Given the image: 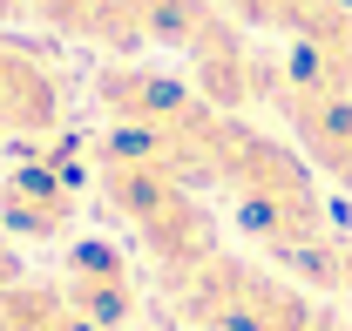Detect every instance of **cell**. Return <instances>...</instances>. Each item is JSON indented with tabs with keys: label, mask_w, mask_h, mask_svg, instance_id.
<instances>
[{
	"label": "cell",
	"mask_w": 352,
	"mask_h": 331,
	"mask_svg": "<svg viewBox=\"0 0 352 331\" xmlns=\"http://www.w3.org/2000/svg\"><path fill=\"white\" fill-rule=\"evenodd\" d=\"M318 331H352V318H339V311H332V318H325Z\"/></svg>",
	"instance_id": "11"
},
{
	"label": "cell",
	"mask_w": 352,
	"mask_h": 331,
	"mask_svg": "<svg viewBox=\"0 0 352 331\" xmlns=\"http://www.w3.org/2000/svg\"><path fill=\"white\" fill-rule=\"evenodd\" d=\"M14 14H28V0H0V21H14Z\"/></svg>",
	"instance_id": "10"
},
{
	"label": "cell",
	"mask_w": 352,
	"mask_h": 331,
	"mask_svg": "<svg viewBox=\"0 0 352 331\" xmlns=\"http://www.w3.org/2000/svg\"><path fill=\"white\" fill-rule=\"evenodd\" d=\"M61 297L82 311L88 325H102V331H122L135 318V304H142V290H135V271H129V257L116 244H75L68 250V271H61Z\"/></svg>",
	"instance_id": "5"
},
{
	"label": "cell",
	"mask_w": 352,
	"mask_h": 331,
	"mask_svg": "<svg viewBox=\"0 0 352 331\" xmlns=\"http://www.w3.org/2000/svg\"><path fill=\"white\" fill-rule=\"evenodd\" d=\"M271 102L285 109V122L298 135V156H305L311 169H325L339 190H352V95L298 88V82H285V68H278Z\"/></svg>",
	"instance_id": "3"
},
{
	"label": "cell",
	"mask_w": 352,
	"mask_h": 331,
	"mask_svg": "<svg viewBox=\"0 0 352 331\" xmlns=\"http://www.w3.org/2000/svg\"><path fill=\"white\" fill-rule=\"evenodd\" d=\"M163 284H170L176 311L197 331H318L332 318L305 284H292L278 271H258L244 257H223V250H210L204 264L176 271Z\"/></svg>",
	"instance_id": "1"
},
{
	"label": "cell",
	"mask_w": 352,
	"mask_h": 331,
	"mask_svg": "<svg viewBox=\"0 0 352 331\" xmlns=\"http://www.w3.org/2000/svg\"><path fill=\"white\" fill-rule=\"evenodd\" d=\"M28 7L41 14L54 34H68V41H95V47H116V54L142 47L129 0H28Z\"/></svg>",
	"instance_id": "6"
},
{
	"label": "cell",
	"mask_w": 352,
	"mask_h": 331,
	"mask_svg": "<svg viewBox=\"0 0 352 331\" xmlns=\"http://www.w3.org/2000/svg\"><path fill=\"white\" fill-rule=\"evenodd\" d=\"M61 68L47 61V47L0 34V135H47L61 122Z\"/></svg>",
	"instance_id": "4"
},
{
	"label": "cell",
	"mask_w": 352,
	"mask_h": 331,
	"mask_svg": "<svg viewBox=\"0 0 352 331\" xmlns=\"http://www.w3.org/2000/svg\"><path fill=\"white\" fill-rule=\"evenodd\" d=\"M75 216H82V183L54 163L47 149L0 176V223L14 237H41V244L47 237H68Z\"/></svg>",
	"instance_id": "2"
},
{
	"label": "cell",
	"mask_w": 352,
	"mask_h": 331,
	"mask_svg": "<svg viewBox=\"0 0 352 331\" xmlns=\"http://www.w3.org/2000/svg\"><path fill=\"white\" fill-rule=\"evenodd\" d=\"M237 27H264V34H285V41H305L311 27H325L346 0H217Z\"/></svg>",
	"instance_id": "7"
},
{
	"label": "cell",
	"mask_w": 352,
	"mask_h": 331,
	"mask_svg": "<svg viewBox=\"0 0 352 331\" xmlns=\"http://www.w3.org/2000/svg\"><path fill=\"white\" fill-rule=\"evenodd\" d=\"M7 284H21V257H14L7 237H0V290H7Z\"/></svg>",
	"instance_id": "8"
},
{
	"label": "cell",
	"mask_w": 352,
	"mask_h": 331,
	"mask_svg": "<svg viewBox=\"0 0 352 331\" xmlns=\"http://www.w3.org/2000/svg\"><path fill=\"white\" fill-rule=\"evenodd\" d=\"M339 290H346V297H352V244L339 250Z\"/></svg>",
	"instance_id": "9"
}]
</instances>
